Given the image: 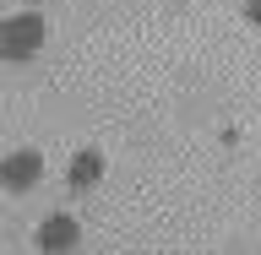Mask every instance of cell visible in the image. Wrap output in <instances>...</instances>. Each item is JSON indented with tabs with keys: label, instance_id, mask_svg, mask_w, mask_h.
Instances as JSON below:
<instances>
[{
	"label": "cell",
	"instance_id": "cell-4",
	"mask_svg": "<svg viewBox=\"0 0 261 255\" xmlns=\"http://www.w3.org/2000/svg\"><path fill=\"white\" fill-rule=\"evenodd\" d=\"M98 179H103V152L98 147H82L76 158H71V168H65V185L71 190H93Z\"/></svg>",
	"mask_w": 261,
	"mask_h": 255
},
{
	"label": "cell",
	"instance_id": "cell-6",
	"mask_svg": "<svg viewBox=\"0 0 261 255\" xmlns=\"http://www.w3.org/2000/svg\"><path fill=\"white\" fill-rule=\"evenodd\" d=\"M22 6H38V0H22Z\"/></svg>",
	"mask_w": 261,
	"mask_h": 255
},
{
	"label": "cell",
	"instance_id": "cell-1",
	"mask_svg": "<svg viewBox=\"0 0 261 255\" xmlns=\"http://www.w3.org/2000/svg\"><path fill=\"white\" fill-rule=\"evenodd\" d=\"M49 44V16L33 11V6H22V11H6V22H0V60H33L38 49Z\"/></svg>",
	"mask_w": 261,
	"mask_h": 255
},
{
	"label": "cell",
	"instance_id": "cell-3",
	"mask_svg": "<svg viewBox=\"0 0 261 255\" xmlns=\"http://www.w3.org/2000/svg\"><path fill=\"white\" fill-rule=\"evenodd\" d=\"M38 179H44V152L38 147H16V152L0 158V190L6 195H28Z\"/></svg>",
	"mask_w": 261,
	"mask_h": 255
},
{
	"label": "cell",
	"instance_id": "cell-5",
	"mask_svg": "<svg viewBox=\"0 0 261 255\" xmlns=\"http://www.w3.org/2000/svg\"><path fill=\"white\" fill-rule=\"evenodd\" d=\"M245 16H250V22H261V0H245Z\"/></svg>",
	"mask_w": 261,
	"mask_h": 255
},
{
	"label": "cell",
	"instance_id": "cell-2",
	"mask_svg": "<svg viewBox=\"0 0 261 255\" xmlns=\"http://www.w3.org/2000/svg\"><path fill=\"white\" fill-rule=\"evenodd\" d=\"M33 250L38 255H76L82 250V223L71 212H49L44 223L33 228Z\"/></svg>",
	"mask_w": 261,
	"mask_h": 255
}]
</instances>
